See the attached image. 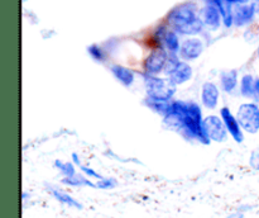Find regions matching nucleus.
Listing matches in <instances>:
<instances>
[{
  "mask_svg": "<svg viewBox=\"0 0 259 218\" xmlns=\"http://www.w3.org/2000/svg\"><path fill=\"white\" fill-rule=\"evenodd\" d=\"M163 123L189 141H197L202 144L211 143L204 128L201 106L195 101L172 100L171 109L163 117Z\"/></svg>",
  "mask_w": 259,
  "mask_h": 218,
  "instance_id": "obj_1",
  "label": "nucleus"
},
{
  "mask_svg": "<svg viewBox=\"0 0 259 218\" xmlns=\"http://www.w3.org/2000/svg\"><path fill=\"white\" fill-rule=\"evenodd\" d=\"M169 24L174 27L175 32H179L181 34L195 35L201 32L202 23L201 18L197 15L196 8L194 4H182L176 7L169 12L168 17Z\"/></svg>",
  "mask_w": 259,
  "mask_h": 218,
  "instance_id": "obj_2",
  "label": "nucleus"
},
{
  "mask_svg": "<svg viewBox=\"0 0 259 218\" xmlns=\"http://www.w3.org/2000/svg\"><path fill=\"white\" fill-rule=\"evenodd\" d=\"M144 89L148 98L158 100H174L177 86L168 78H159L153 75H144Z\"/></svg>",
  "mask_w": 259,
  "mask_h": 218,
  "instance_id": "obj_3",
  "label": "nucleus"
},
{
  "mask_svg": "<svg viewBox=\"0 0 259 218\" xmlns=\"http://www.w3.org/2000/svg\"><path fill=\"white\" fill-rule=\"evenodd\" d=\"M237 119L245 133H259V104L255 101H245L238 106Z\"/></svg>",
  "mask_w": 259,
  "mask_h": 218,
  "instance_id": "obj_4",
  "label": "nucleus"
},
{
  "mask_svg": "<svg viewBox=\"0 0 259 218\" xmlns=\"http://www.w3.org/2000/svg\"><path fill=\"white\" fill-rule=\"evenodd\" d=\"M167 60H168V52H167L166 48L158 47L153 50L149 53L148 57L144 60V75L158 76L159 74L164 71Z\"/></svg>",
  "mask_w": 259,
  "mask_h": 218,
  "instance_id": "obj_5",
  "label": "nucleus"
},
{
  "mask_svg": "<svg viewBox=\"0 0 259 218\" xmlns=\"http://www.w3.org/2000/svg\"><path fill=\"white\" fill-rule=\"evenodd\" d=\"M204 128L211 142L222 143V142H225L228 139V134L229 133H228L227 127H225L224 122H223L220 116L210 114V116L205 117Z\"/></svg>",
  "mask_w": 259,
  "mask_h": 218,
  "instance_id": "obj_6",
  "label": "nucleus"
},
{
  "mask_svg": "<svg viewBox=\"0 0 259 218\" xmlns=\"http://www.w3.org/2000/svg\"><path fill=\"white\" fill-rule=\"evenodd\" d=\"M220 117H222L223 122H224L225 127H227V131L229 133V136L234 139L237 143H243L245 139V132L243 131V128L240 127L239 122H238L237 116L233 114V112L230 111L228 106H223L220 109Z\"/></svg>",
  "mask_w": 259,
  "mask_h": 218,
  "instance_id": "obj_7",
  "label": "nucleus"
},
{
  "mask_svg": "<svg viewBox=\"0 0 259 218\" xmlns=\"http://www.w3.org/2000/svg\"><path fill=\"white\" fill-rule=\"evenodd\" d=\"M200 99H201V104L204 108L209 109V111H214L219 105L220 89L218 88V85L215 83L206 81L201 86Z\"/></svg>",
  "mask_w": 259,
  "mask_h": 218,
  "instance_id": "obj_8",
  "label": "nucleus"
},
{
  "mask_svg": "<svg viewBox=\"0 0 259 218\" xmlns=\"http://www.w3.org/2000/svg\"><path fill=\"white\" fill-rule=\"evenodd\" d=\"M204 52V43L200 38L191 37L187 38L182 42L181 48H180V57L184 61H194L201 56Z\"/></svg>",
  "mask_w": 259,
  "mask_h": 218,
  "instance_id": "obj_9",
  "label": "nucleus"
},
{
  "mask_svg": "<svg viewBox=\"0 0 259 218\" xmlns=\"http://www.w3.org/2000/svg\"><path fill=\"white\" fill-rule=\"evenodd\" d=\"M46 190L48 192V194L51 197L55 198L60 204L66 205V207L73 208V209L81 210L83 208V205L81 204V202H78L76 198H73L70 193H67L66 190L61 189L60 187H56V185L52 184H47L46 185Z\"/></svg>",
  "mask_w": 259,
  "mask_h": 218,
  "instance_id": "obj_10",
  "label": "nucleus"
},
{
  "mask_svg": "<svg viewBox=\"0 0 259 218\" xmlns=\"http://www.w3.org/2000/svg\"><path fill=\"white\" fill-rule=\"evenodd\" d=\"M255 14H257V12H255L253 4L237 5L233 9V24L237 25V27L249 24L254 19Z\"/></svg>",
  "mask_w": 259,
  "mask_h": 218,
  "instance_id": "obj_11",
  "label": "nucleus"
},
{
  "mask_svg": "<svg viewBox=\"0 0 259 218\" xmlns=\"http://www.w3.org/2000/svg\"><path fill=\"white\" fill-rule=\"evenodd\" d=\"M192 74L194 72H192L191 66H190L186 61H180L179 65L176 66V68H175L171 72V75L168 76V79L175 84V85L179 86L191 80Z\"/></svg>",
  "mask_w": 259,
  "mask_h": 218,
  "instance_id": "obj_12",
  "label": "nucleus"
},
{
  "mask_svg": "<svg viewBox=\"0 0 259 218\" xmlns=\"http://www.w3.org/2000/svg\"><path fill=\"white\" fill-rule=\"evenodd\" d=\"M201 20L205 25L210 29H218L222 23V15H220L219 9L214 4H206V7L201 10Z\"/></svg>",
  "mask_w": 259,
  "mask_h": 218,
  "instance_id": "obj_13",
  "label": "nucleus"
},
{
  "mask_svg": "<svg viewBox=\"0 0 259 218\" xmlns=\"http://www.w3.org/2000/svg\"><path fill=\"white\" fill-rule=\"evenodd\" d=\"M110 71L114 75V78H115L121 85L126 86V88L133 85L134 80H136V74H134V71L132 70V68L125 67V66L113 65L110 67Z\"/></svg>",
  "mask_w": 259,
  "mask_h": 218,
  "instance_id": "obj_14",
  "label": "nucleus"
},
{
  "mask_svg": "<svg viewBox=\"0 0 259 218\" xmlns=\"http://www.w3.org/2000/svg\"><path fill=\"white\" fill-rule=\"evenodd\" d=\"M61 184L66 185V187L70 188H94L96 189V183L94 180L89 179L86 175H83L82 172H76L75 175L72 176H67V177H62L61 179Z\"/></svg>",
  "mask_w": 259,
  "mask_h": 218,
  "instance_id": "obj_15",
  "label": "nucleus"
},
{
  "mask_svg": "<svg viewBox=\"0 0 259 218\" xmlns=\"http://www.w3.org/2000/svg\"><path fill=\"white\" fill-rule=\"evenodd\" d=\"M238 84H239V79H238L237 70L224 71L220 75V86H222V90L224 93H233L237 89Z\"/></svg>",
  "mask_w": 259,
  "mask_h": 218,
  "instance_id": "obj_16",
  "label": "nucleus"
},
{
  "mask_svg": "<svg viewBox=\"0 0 259 218\" xmlns=\"http://www.w3.org/2000/svg\"><path fill=\"white\" fill-rule=\"evenodd\" d=\"M255 76H253L252 74H245L243 75V78L240 79L239 83V93L243 98L249 99L253 101L254 98V88H255Z\"/></svg>",
  "mask_w": 259,
  "mask_h": 218,
  "instance_id": "obj_17",
  "label": "nucleus"
},
{
  "mask_svg": "<svg viewBox=\"0 0 259 218\" xmlns=\"http://www.w3.org/2000/svg\"><path fill=\"white\" fill-rule=\"evenodd\" d=\"M207 4H214L219 9L220 15H222L223 23L225 27H232L233 25V9L232 4L227 0H207Z\"/></svg>",
  "mask_w": 259,
  "mask_h": 218,
  "instance_id": "obj_18",
  "label": "nucleus"
},
{
  "mask_svg": "<svg viewBox=\"0 0 259 218\" xmlns=\"http://www.w3.org/2000/svg\"><path fill=\"white\" fill-rule=\"evenodd\" d=\"M144 105L151 109L154 113L164 117L169 112L172 105V100H158V99H152L146 96L144 99Z\"/></svg>",
  "mask_w": 259,
  "mask_h": 218,
  "instance_id": "obj_19",
  "label": "nucleus"
},
{
  "mask_svg": "<svg viewBox=\"0 0 259 218\" xmlns=\"http://www.w3.org/2000/svg\"><path fill=\"white\" fill-rule=\"evenodd\" d=\"M162 45L166 47L168 53H174V55H177V53L180 52V48H181L179 35H177V33L175 32V30H167L166 34H164L163 37Z\"/></svg>",
  "mask_w": 259,
  "mask_h": 218,
  "instance_id": "obj_20",
  "label": "nucleus"
},
{
  "mask_svg": "<svg viewBox=\"0 0 259 218\" xmlns=\"http://www.w3.org/2000/svg\"><path fill=\"white\" fill-rule=\"evenodd\" d=\"M55 167L58 170L62 177L72 176L77 172L76 170V165L72 161H63V160H56L55 161Z\"/></svg>",
  "mask_w": 259,
  "mask_h": 218,
  "instance_id": "obj_21",
  "label": "nucleus"
},
{
  "mask_svg": "<svg viewBox=\"0 0 259 218\" xmlns=\"http://www.w3.org/2000/svg\"><path fill=\"white\" fill-rule=\"evenodd\" d=\"M96 183V189H101V190H111L115 189L116 187L119 185L118 180L115 177L111 176H104L103 179L98 180Z\"/></svg>",
  "mask_w": 259,
  "mask_h": 218,
  "instance_id": "obj_22",
  "label": "nucleus"
},
{
  "mask_svg": "<svg viewBox=\"0 0 259 218\" xmlns=\"http://www.w3.org/2000/svg\"><path fill=\"white\" fill-rule=\"evenodd\" d=\"M78 169H80V171L82 172L83 175H86V176H88L89 179L94 180V181H98V180L103 179V177H104V175H101L100 172L96 171V170L93 169V167L88 166V165H81V166L78 167Z\"/></svg>",
  "mask_w": 259,
  "mask_h": 218,
  "instance_id": "obj_23",
  "label": "nucleus"
},
{
  "mask_svg": "<svg viewBox=\"0 0 259 218\" xmlns=\"http://www.w3.org/2000/svg\"><path fill=\"white\" fill-rule=\"evenodd\" d=\"M88 51H89V53H90L91 57H93L95 61H99V62H103V61H105V52H104L103 48L99 47V46H96V45L90 46V47L88 48Z\"/></svg>",
  "mask_w": 259,
  "mask_h": 218,
  "instance_id": "obj_24",
  "label": "nucleus"
},
{
  "mask_svg": "<svg viewBox=\"0 0 259 218\" xmlns=\"http://www.w3.org/2000/svg\"><path fill=\"white\" fill-rule=\"evenodd\" d=\"M248 162H249L250 169L259 172V146L252 150V152L249 155V159H248Z\"/></svg>",
  "mask_w": 259,
  "mask_h": 218,
  "instance_id": "obj_25",
  "label": "nucleus"
},
{
  "mask_svg": "<svg viewBox=\"0 0 259 218\" xmlns=\"http://www.w3.org/2000/svg\"><path fill=\"white\" fill-rule=\"evenodd\" d=\"M253 101L259 104V78L255 79V88H254V98H253Z\"/></svg>",
  "mask_w": 259,
  "mask_h": 218,
  "instance_id": "obj_26",
  "label": "nucleus"
},
{
  "mask_svg": "<svg viewBox=\"0 0 259 218\" xmlns=\"http://www.w3.org/2000/svg\"><path fill=\"white\" fill-rule=\"evenodd\" d=\"M227 218H245V213H243L242 210L237 209L235 212H232Z\"/></svg>",
  "mask_w": 259,
  "mask_h": 218,
  "instance_id": "obj_27",
  "label": "nucleus"
},
{
  "mask_svg": "<svg viewBox=\"0 0 259 218\" xmlns=\"http://www.w3.org/2000/svg\"><path fill=\"white\" fill-rule=\"evenodd\" d=\"M71 161H72L73 164H75L76 166H77V167H80L81 165H82V164H81V159H80V156H78V155L76 154V152H73V154L71 155Z\"/></svg>",
  "mask_w": 259,
  "mask_h": 218,
  "instance_id": "obj_28",
  "label": "nucleus"
},
{
  "mask_svg": "<svg viewBox=\"0 0 259 218\" xmlns=\"http://www.w3.org/2000/svg\"><path fill=\"white\" fill-rule=\"evenodd\" d=\"M229 4H235V5H242V4H248L249 0H227Z\"/></svg>",
  "mask_w": 259,
  "mask_h": 218,
  "instance_id": "obj_29",
  "label": "nucleus"
},
{
  "mask_svg": "<svg viewBox=\"0 0 259 218\" xmlns=\"http://www.w3.org/2000/svg\"><path fill=\"white\" fill-rule=\"evenodd\" d=\"M252 4H253V7H254L257 14L259 15V0H252Z\"/></svg>",
  "mask_w": 259,
  "mask_h": 218,
  "instance_id": "obj_30",
  "label": "nucleus"
},
{
  "mask_svg": "<svg viewBox=\"0 0 259 218\" xmlns=\"http://www.w3.org/2000/svg\"><path fill=\"white\" fill-rule=\"evenodd\" d=\"M28 198H30V194H29V193L23 192V193H22V199H23V202H25V200H27Z\"/></svg>",
  "mask_w": 259,
  "mask_h": 218,
  "instance_id": "obj_31",
  "label": "nucleus"
},
{
  "mask_svg": "<svg viewBox=\"0 0 259 218\" xmlns=\"http://www.w3.org/2000/svg\"><path fill=\"white\" fill-rule=\"evenodd\" d=\"M257 57H258V61H259V47H258V50H257Z\"/></svg>",
  "mask_w": 259,
  "mask_h": 218,
  "instance_id": "obj_32",
  "label": "nucleus"
},
{
  "mask_svg": "<svg viewBox=\"0 0 259 218\" xmlns=\"http://www.w3.org/2000/svg\"><path fill=\"white\" fill-rule=\"evenodd\" d=\"M24 2H25V0H24Z\"/></svg>",
  "mask_w": 259,
  "mask_h": 218,
  "instance_id": "obj_33",
  "label": "nucleus"
}]
</instances>
